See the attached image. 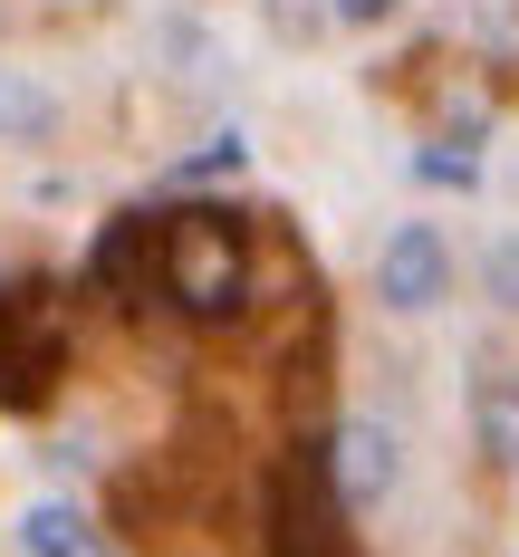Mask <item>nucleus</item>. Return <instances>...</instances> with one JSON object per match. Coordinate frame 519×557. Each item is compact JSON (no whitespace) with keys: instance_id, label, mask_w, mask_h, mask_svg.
Masks as SVG:
<instances>
[{"instance_id":"6e6552de","label":"nucleus","mask_w":519,"mask_h":557,"mask_svg":"<svg viewBox=\"0 0 519 557\" xmlns=\"http://www.w3.org/2000/svg\"><path fill=\"white\" fill-rule=\"evenodd\" d=\"M58 125V97L39 77H20V67H0V145H20V135H49Z\"/></svg>"},{"instance_id":"423d86ee","label":"nucleus","mask_w":519,"mask_h":557,"mask_svg":"<svg viewBox=\"0 0 519 557\" xmlns=\"http://www.w3.org/2000/svg\"><path fill=\"white\" fill-rule=\"evenodd\" d=\"M471 443L491 471H519V375H481L471 385Z\"/></svg>"},{"instance_id":"9b49d317","label":"nucleus","mask_w":519,"mask_h":557,"mask_svg":"<svg viewBox=\"0 0 519 557\" xmlns=\"http://www.w3.org/2000/svg\"><path fill=\"white\" fill-rule=\"evenodd\" d=\"M491 298H501V308H519V240H501V250H491Z\"/></svg>"},{"instance_id":"ddd939ff","label":"nucleus","mask_w":519,"mask_h":557,"mask_svg":"<svg viewBox=\"0 0 519 557\" xmlns=\"http://www.w3.org/2000/svg\"><path fill=\"white\" fill-rule=\"evenodd\" d=\"M270 20H280V39H308V29H318V10H308V0H270Z\"/></svg>"},{"instance_id":"9d476101","label":"nucleus","mask_w":519,"mask_h":557,"mask_svg":"<svg viewBox=\"0 0 519 557\" xmlns=\"http://www.w3.org/2000/svg\"><path fill=\"white\" fill-rule=\"evenodd\" d=\"M222 173H240V135H212L193 164H173V183H222Z\"/></svg>"},{"instance_id":"1a4fd4ad","label":"nucleus","mask_w":519,"mask_h":557,"mask_svg":"<svg viewBox=\"0 0 519 557\" xmlns=\"http://www.w3.org/2000/svg\"><path fill=\"white\" fill-rule=\"evenodd\" d=\"M413 183H443V193H471V183H481V164H471L461 145H423V154H413Z\"/></svg>"},{"instance_id":"f257e3e1","label":"nucleus","mask_w":519,"mask_h":557,"mask_svg":"<svg viewBox=\"0 0 519 557\" xmlns=\"http://www.w3.org/2000/svg\"><path fill=\"white\" fill-rule=\"evenodd\" d=\"M155 298L193 327H231L250 308V231L222 202L155 212Z\"/></svg>"},{"instance_id":"f8f14e48","label":"nucleus","mask_w":519,"mask_h":557,"mask_svg":"<svg viewBox=\"0 0 519 557\" xmlns=\"http://www.w3.org/2000/svg\"><path fill=\"white\" fill-rule=\"evenodd\" d=\"M395 10H404V0H337L346 29H375V20H395Z\"/></svg>"},{"instance_id":"20e7f679","label":"nucleus","mask_w":519,"mask_h":557,"mask_svg":"<svg viewBox=\"0 0 519 557\" xmlns=\"http://www.w3.org/2000/svg\"><path fill=\"white\" fill-rule=\"evenodd\" d=\"M87 288H97L107 308L155 298V212H115V222L97 231V250H87Z\"/></svg>"},{"instance_id":"f03ea898","label":"nucleus","mask_w":519,"mask_h":557,"mask_svg":"<svg viewBox=\"0 0 519 557\" xmlns=\"http://www.w3.org/2000/svg\"><path fill=\"white\" fill-rule=\"evenodd\" d=\"M29 298H39V288H29ZM29 298L0 318V404H10V413H39L58 394V366H67V336H58Z\"/></svg>"},{"instance_id":"39448f33","label":"nucleus","mask_w":519,"mask_h":557,"mask_svg":"<svg viewBox=\"0 0 519 557\" xmlns=\"http://www.w3.org/2000/svg\"><path fill=\"white\" fill-rule=\"evenodd\" d=\"M318 461H328L337 509H375L395 491V433H385V423H337V433L318 443Z\"/></svg>"},{"instance_id":"0eeeda50","label":"nucleus","mask_w":519,"mask_h":557,"mask_svg":"<svg viewBox=\"0 0 519 557\" xmlns=\"http://www.w3.org/2000/svg\"><path fill=\"white\" fill-rule=\"evenodd\" d=\"M20 539H29V557H125L87 509H67V500H39L29 519H20Z\"/></svg>"},{"instance_id":"7ed1b4c3","label":"nucleus","mask_w":519,"mask_h":557,"mask_svg":"<svg viewBox=\"0 0 519 557\" xmlns=\"http://www.w3.org/2000/svg\"><path fill=\"white\" fill-rule=\"evenodd\" d=\"M443 288H453V250H443V231L433 222H404L395 240H385V260H375V298L385 308H443Z\"/></svg>"}]
</instances>
